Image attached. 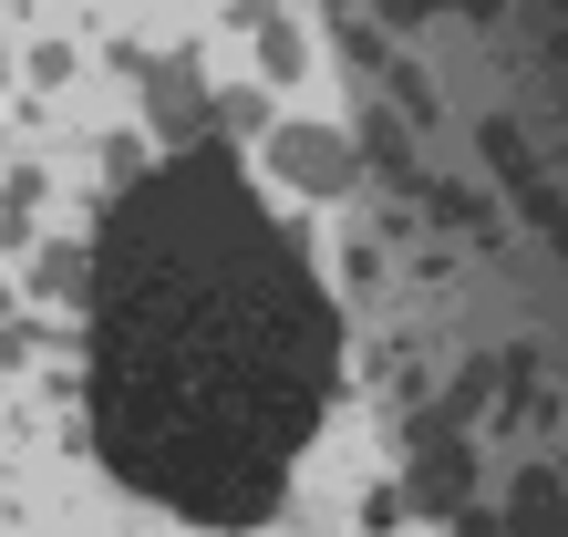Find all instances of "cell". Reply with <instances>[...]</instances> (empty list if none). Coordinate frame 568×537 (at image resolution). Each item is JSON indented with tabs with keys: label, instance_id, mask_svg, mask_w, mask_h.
<instances>
[{
	"label": "cell",
	"instance_id": "6da1fadb",
	"mask_svg": "<svg viewBox=\"0 0 568 537\" xmlns=\"http://www.w3.org/2000/svg\"><path fill=\"white\" fill-rule=\"evenodd\" d=\"M342 383L311 249L258 207L227 145L145 165L93 239V445L114 486L196 527L280 517L290 455Z\"/></svg>",
	"mask_w": 568,
	"mask_h": 537
},
{
	"label": "cell",
	"instance_id": "30bf717a",
	"mask_svg": "<svg viewBox=\"0 0 568 537\" xmlns=\"http://www.w3.org/2000/svg\"><path fill=\"white\" fill-rule=\"evenodd\" d=\"M404 517H414V496H404V486H373V496H362V537H393Z\"/></svg>",
	"mask_w": 568,
	"mask_h": 537
},
{
	"label": "cell",
	"instance_id": "9c48e42d",
	"mask_svg": "<svg viewBox=\"0 0 568 537\" xmlns=\"http://www.w3.org/2000/svg\"><path fill=\"white\" fill-rule=\"evenodd\" d=\"M414 507H455V496H465V445H445V434H434V445L414 455Z\"/></svg>",
	"mask_w": 568,
	"mask_h": 537
},
{
	"label": "cell",
	"instance_id": "3957f363",
	"mask_svg": "<svg viewBox=\"0 0 568 537\" xmlns=\"http://www.w3.org/2000/svg\"><path fill=\"white\" fill-rule=\"evenodd\" d=\"M114 62L145 83V104H155V134H165L176 155H186V145H207V83H196V62H186V52H145V42H124Z\"/></svg>",
	"mask_w": 568,
	"mask_h": 537
},
{
	"label": "cell",
	"instance_id": "ba28073f",
	"mask_svg": "<svg viewBox=\"0 0 568 537\" xmlns=\"http://www.w3.org/2000/svg\"><path fill=\"white\" fill-rule=\"evenodd\" d=\"M42 165H11V176H0V249H31V227H42Z\"/></svg>",
	"mask_w": 568,
	"mask_h": 537
},
{
	"label": "cell",
	"instance_id": "7a4b0ae2",
	"mask_svg": "<svg viewBox=\"0 0 568 537\" xmlns=\"http://www.w3.org/2000/svg\"><path fill=\"white\" fill-rule=\"evenodd\" d=\"M270 165H280V186H300V196H321V207H331V196H352L362 145H352L342 124H311V114H300V124H270Z\"/></svg>",
	"mask_w": 568,
	"mask_h": 537
},
{
	"label": "cell",
	"instance_id": "277c9868",
	"mask_svg": "<svg viewBox=\"0 0 568 537\" xmlns=\"http://www.w3.org/2000/svg\"><path fill=\"white\" fill-rule=\"evenodd\" d=\"M227 31L258 42V83H270V93H290L300 73H311V31H300L290 0H227Z\"/></svg>",
	"mask_w": 568,
	"mask_h": 537
},
{
	"label": "cell",
	"instance_id": "8fae6325",
	"mask_svg": "<svg viewBox=\"0 0 568 537\" xmlns=\"http://www.w3.org/2000/svg\"><path fill=\"white\" fill-rule=\"evenodd\" d=\"M104 186H114V196L145 186V145H135V134H114V145H104Z\"/></svg>",
	"mask_w": 568,
	"mask_h": 537
},
{
	"label": "cell",
	"instance_id": "7c38bea8",
	"mask_svg": "<svg viewBox=\"0 0 568 537\" xmlns=\"http://www.w3.org/2000/svg\"><path fill=\"white\" fill-rule=\"evenodd\" d=\"M455 537H507V527H496V517H455Z\"/></svg>",
	"mask_w": 568,
	"mask_h": 537
},
{
	"label": "cell",
	"instance_id": "5bb4252c",
	"mask_svg": "<svg viewBox=\"0 0 568 537\" xmlns=\"http://www.w3.org/2000/svg\"><path fill=\"white\" fill-rule=\"evenodd\" d=\"M0 83H11V52H0Z\"/></svg>",
	"mask_w": 568,
	"mask_h": 537
},
{
	"label": "cell",
	"instance_id": "5b68a950",
	"mask_svg": "<svg viewBox=\"0 0 568 537\" xmlns=\"http://www.w3.org/2000/svg\"><path fill=\"white\" fill-rule=\"evenodd\" d=\"M42 311H93V249L83 239H52V249H31V280H21Z\"/></svg>",
	"mask_w": 568,
	"mask_h": 537
},
{
	"label": "cell",
	"instance_id": "8992f818",
	"mask_svg": "<svg viewBox=\"0 0 568 537\" xmlns=\"http://www.w3.org/2000/svg\"><path fill=\"white\" fill-rule=\"evenodd\" d=\"M270 124H280V93H270V83L207 93V145H239V134H270Z\"/></svg>",
	"mask_w": 568,
	"mask_h": 537
},
{
	"label": "cell",
	"instance_id": "52a82bcc",
	"mask_svg": "<svg viewBox=\"0 0 568 537\" xmlns=\"http://www.w3.org/2000/svg\"><path fill=\"white\" fill-rule=\"evenodd\" d=\"M568 527V496H558V465H527L517 496H507V537H558Z\"/></svg>",
	"mask_w": 568,
	"mask_h": 537
},
{
	"label": "cell",
	"instance_id": "4fadbf2b",
	"mask_svg": "<svg viewBox=\"0 0 568 537\" xmlns=\"http://www.w3.org/2000/svg\"><path fill=\"white\" fill-rule=\"evenodd\" d=\"M0 331H11V280H0Z\"/></svg>",
	"mask_w": 568,
	"mask_h": 537
}]
</instances>
